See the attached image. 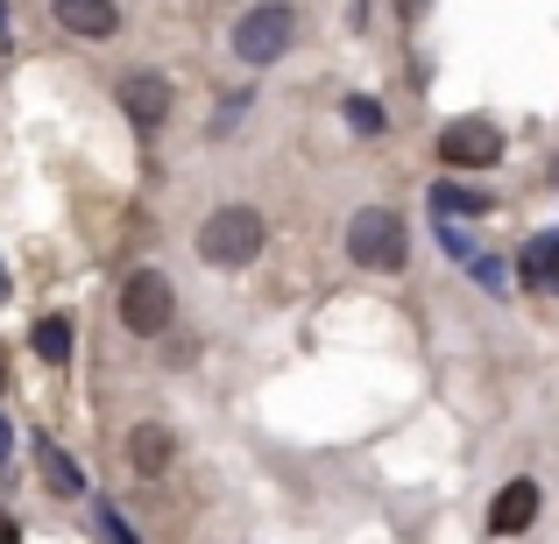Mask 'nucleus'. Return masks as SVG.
I'll list each match as a JSON object with an SVG mask.
<instances>
[{
	"label": "nucleus",
	"instance_id": "1",
	"mask_svg": "<svg viewBox=\"0 0 559 544\" xmlns=\"http://www.w3.org/2000/svg\"><path fill=\"white\" fill-rule=\"evenodd\" d=\"M262 241H270V219H262L255 205H219L199 227V262H213V269H248V262L262 255Z\"/></svg>",
	"mask_w": 559,
	"mask_h": 544
},
{
	"label": "nucleus",
	"instance_id": "2",
	"mask_svg": "<svg viewBox=\"0 0 559 544\" xmlns=\"http://www.w3.org/2000/svg\"><path fill=\"white\" fill-rule=\"evenodd\" d=\"M290 36H298V8L290 0H262V8H248L234 22V57L241 64H276V57H290Z\"/></svg>",
	"mask_w": 559,
	"mask_h": 544
},
{
	"label": "nucleus",
	"instance_id": "3",
	"mask_svg": "<svg viewBox=\"0 0 559 544\" xmlns=\"http://www.w3.org/2000/svg\"><path fill=\"white\" fill-rule=\"evenodd\" d=\"M347 255H355V269H404V255H411L404 219L390 205H361L355 227H347Z\"/></svg>",
	"mask_w": 559,
	"mask_h": 544
},
{
	"label": "nucleus",
	"instance_id": "4",
	"mask_svg": "<svg viewBox=\"0 0 559 544\" xmlns=\"http://www.w3.org/2000/svg\"><path fill=\"white\" fill-rule=\"evenodd\" d=\"M170 318H178V290H170V276L164 269H135L121 283V326L142 333V340H156Z\"/></svg>",
	"mask_w": 559,
	"mask_h": 544
},
{
	"label": "nucleus",
	"instance_id": "5",
	"mask_svg": "<svg viewBox=\"0 0 559 544\" xmlns=\"http://www.w3.org/2000/svg\"><path fill=\"white\" fill-rule=\"evenodd\" d=\"M496 156H503V135H496V121H481V113L439 128V164L447 170H489Z\"/></svg>",
	"mask_w": 559,
	"mask_h": 544
},
{
	"label": "nucleus",
	"instance_id": "6",
	"mask_svg": "<svg viewBox=\"0 0 559 544\" xmlns=\"http://www.w3.org/2000/svg\"><path fill=\"white\" fill-rule=\"evenodd\" d=\"M114 99H121V113L142 128V135L170 121V78H164V71H128V78L114 85Z\"/></svg>",
	"mask_w": 559,
	"mask_h": 544
},
{
	"label": "nucleus",
	"instance_id": "7",
	"mask_svg": "<svg viewBox=\"0 0 559 544\" xmlns=\"http://www.w3.org/2000/svg\"><path fill=\"white\" fill-rule=\"evenodd\" d=\"M57 28L64 36H85V43H107L121 28V8L114 0H57Z\"/></svg>",
	"mask_w": 559,
	"mask_h": 544
},
{
	"label": "nucleus",
	"instance_id": "8",
	"mask_svg": "<svg viewBox=\"0 0 559 544\" xmlns=\"http://www.w3.org/2000/svg\"><path fill=\"white\" fill-rule=\"evenodd\" d=\"M532 517H538V488H532V481H510V488L489 503V531H496V537L532 531Z\"/></svg>",
	"mask_w": 559,
	"mask_h": 544
},
{
	"label": "nucleus",
	"instance_id": "9",
	"mask_svg": "<svg viewBox=\"0 0 559 544\" xmlns=\"http://www.w3.org/2000/svg\"><path fill=\"white\" fill-rule=\"evenodd\" d=\"M178 460V438L164 432V424H135V432H128V467H135V474H164V467Z\"/></svg>",
	"mask_w": 559,
	"mask_h": 544
},
{
	"label": "nucleus",
	"instance_id": "10",
	"mask_svg": "<svg viewBox=\"0 0 559 544\" xmlns=\"http://www.w3.org/2000/svg\"><path fill=\"white\" fill-rule=\"evenodd\" d=\"M518 276L532 290H559V233H538V241L524 247V255H518Z\"/></svg>",
	"mask_w": 559,
	"mask_h": 544
},
{
	"label": "nucleus",
	"instance_id": "11",
	"mask_svg": "<svg viewBox=\"0 0 559 544\" xmlns=\"http://www.w3.org/2000/svg\"><path fill=\"white\" fill-rule=\"evenodd\" d=\"M489 191H467V184H432V213L439 219H481V213H489Z\"/></svg>",
	"mask_w": 559,
	"mask_h": 544
},
{
	"label": "nucleus",
	"instance_id": "12",
	"mask_svg": "<svg viewBox=\"0 0 559 544\" xmlns=\"http://www.w3.org/2000/svg\"><path fill=\"white\" fill-rule=\"evenodd\" d=\"M28 340H36V354H43V361H50V367H57V361H64V354H71V318H64V312H50V318H36V333H28Z\"/></svg>",
	"mask_w": 559,
	"mask_h": 544
},
{
	"label": "nucleus",
	"instance_id": "13",
	"mask_svg": "<svg viewBox=\"0 0 559 544\" xmlns=\"http://www.w3.org/2000/svg\"><path fill=\"white\" fill-rule=\"evenodd\" d=\"M36 467H43V481H50V495H79V488H85V474H79V467H71L57 446H36Z\"/></svg>",
	"mask_w": 559,
	"mask_h": 544
},
{
	"label": "nucleus",
	"instance_id": "14",
	"mask_svg": "<svg viewBox=\"0 0 559 544\" xmlns=\"http://www.w3.org/2000/svg\"><path fill=\"white\" fill-rule=\"evenodd\" d=\"M347 128H355V135H382V107H376V99H347Z\"/></svg>",
	"mask_w": 559,
	"mask_h": 544
},
{
	"label": "nucleus",
	"instance_id": "15",
	"mask_svg": "<svg viewBox=\"0 0 559 544\" xmlns=\"http://www.w3.org/2000/svg\"><path fill=\"white\" fill-rule=\"evenodd\" d=\"M467 262H475V276H481V283H489V290H503V262H496V255H467Z\"/></svg>",
	"mask_w": 559,
	"mask_h": 544
},
{
	"label": "nucleus",
	"instance_id": "16",
	"mask_svg": "<svg viewBox=\"0 0 559 544\" xmlns=\"http://www.w3.org/2000/svg\"><path fill=\"white\" fill-rule=\"evenodd\" d=\"M396 14H404V22H418V14H425V0H396Z\"/></svg>",
	"mask_w": 559,
	"mask_h": 544
},
{
	"label": "nucleus",
	"instance_id": "17",
	"mask_svg": "<svg viewBox=\"0 0 559 544\" xmlns=\"http://www.w3.org/2000/svg\"><path fill=\"white\" fill-rule=\"evenodd\" d=\"M8 446H14V432H8V418H0V467H8Z\"/></svg>",
	"mask_w": 559,
	"mask_h": 544
},
{
	"label": "nucleus",
	"instance_id": "18",
	"mask_svg": "<svg viewBox=\"0 0 559 544\" xmlns=\"http://www.w3.org/2000/svg\"><path fill=\"white\" fill-rule=\"evenodd\" d=\"M0 298H8V269H0Z\"/></svg>",
	"mask_w": 559,
	"mask_h": 544
}]
</instances>
